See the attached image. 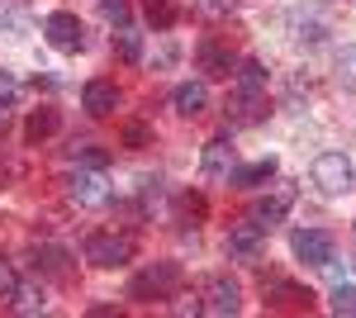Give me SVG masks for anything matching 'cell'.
<instances>
[{
  "label": "cell",
  "mask_w": 356,
  "mask_h": 318,
  "mask_svg": "<svg viewBox=\"0 0 356 318\" xmlns=\"http://www.w3.org/2000/svg\"><path fill=\"white\" fill-rule=\"evenodd\" d=\"M200 171H204V176H214V181L228 176V171H233V143H228V138L204 143V152H200Z\"/></svg>",
  "instance_id": "cell-19"
},
{
  "label": "cell",
  "mask_w": 356,
  "mask_h": 318,
  "mask_svg": "<svg viewBox=\"0 0 356 318\" xmlns=\"http://www.w3.org/2000/svg\"><path fill=\"white\" fill-rule=\"evenodd\" d=\"M114 53H119V62L138 67V62H143V38H138L134 29H119V33H114Z\"/></svg>",
  "instance_id": "cell-24"
},
{
  "label": "cell",
  "mask_w": 356,
  "mask_h": 318,
  "mask_svg": "<svg viewBox=\"0 0 356 318\" xmlns=\"http://www.w3.org/2000/svg\"><path fill=\"white\" fill-rule=\"evenodd\" d=\"M266 114H271L266 90H233V95H228V105H223L228 129H257V124H266Z\"/></svg>",
  "instance_id": "cell-5"
},
{
  "label": "cell",
  "mask_w": 356,
  "mask_h": 318,
  "mask_svg": "<svg viewBox=\"0 0 356 318\" xmlns=\"http://www.w3.org/2000/svg\"><path fill=\"white\" fill-rule=\"evenodd\" d=\"M290 252H295L304 266H318V271L328 262H337L332 233H323V228H295V233H290Z\"/></svg>",
  "instance_id": "cell-7"
},
{
  "label": "cell",
  "mask_w": 356,
  "mask_h": 318,
  "mask_svg": "<svg viewBox=\"0 0 356 318\" xmlns=\"http://www.w3.org/2000/svg\"><path fill=\"white\" fill-rule=\"evenodd\" d=\"M143 10H147V24L152 29H171L176 19H181L176 0H143Z\"/></svg>",
  "instance_id": "cell-23"
},
{
  "label": "cell",
  "mask_w": 356,
  "mask_h": 318,
  "mask_svg": "<svg viewBox=\"0 0 356 318\" xmlns=\"http://www.w3.org/2000/svg\"><path fill=\"white\" fill-rule=\"evenodd\" d=\"M238 309H243V285L233 276H204V285H200V314L233 318Z\"/></svg>",
  "instance_id": "cell-3"
},
{
  "label": "cell",
  "mask_w": 356,
  "mask_h": 318,
  "mask_svg": "<svg viewBox=\"0 0 356 318\" xmlns=\"http://www.w3.org/2000/svg\"><path fill=\"white\" fill-rule=\"evenodd\" d=\"M15 100H19V81H15V72L0 67V109H10Z\"/></svg>",
  "instance_id": "cell-29"
},
{
  "label": "cell",
  "mask_w": 356,
  "mask_h": 318,
  "mask_svg": "<svg viewBox=\"0 0 356 318\" xmlns=\"http://www.w3.org/2000/svg\"><path fill=\"white\" fill-rule=\"evenodd\" d=\"M72 161H76V166H100V171H105V166H110V152H105V148H76Z\"/></svg>",
  "instance_id": "cell-28"
},
{
  "label": "cell",
  "mask_w": 356,
  "mask_h": 318,
  "mask_svg": "<svg viewBox=\"0 0 356 318\" xmlns=\"http://www.w3.org/2000/svg\"><path fill=\"white\" fill-rule=\"evenodd\" d=\"M33 276H43V280H53V285H72V280H76V262H72L67 247L38 242V247H33Z\"/></svg>",
  "instance_id": "cell-6"
},
{
  "label": "cell",
  "mask_w": 356,
  "mask_h": 318,
  "mask_svg": "<svg viewBox=\"0 0 356 318\" xmlns=\"http://www.w3.org/2000/svg\"><path fill=\"white\" fill-rule=\"evenodd\" d=\"M67 200H76L86 209H95V205H110V181H105V171L100 166H76V171H67Z\"/></svg>",
  "instance_id": "cell-4"
},
{
  "label": "cell",
  "mask_w": 356,
  "mask_h": 318,
  "mask_svg": "<svg viewBox=\"0 0 356 318\" xmlns=\"http://www.w3.org/2000/svg\"><path fill=\"white\" fill-rule=\"evenodd\" d=\"M352 181H356V171L342 152H323V157L314 161V186L323 190V195H347Z\"/></svg>",
  "instance_id": "cell-10"
},
{
  "label": "cell",
  "mask_w": 356,
  "mask_h": 318,
  "mask_svg": "<svg viewBox=\"0 0 356 318\" xmlns=\"http://www.w3.org/2000/svg\"><path fill=\"white\" fill-rule=\"evenodd\" d=\"M223 247H228V257H233V262H257V257H261V247H266V228H257L252 218H238V223H228Z\"/></svg>",
  "instance_id": "cell-11"
},
{
  "label": "cell",
  "mask_w": 356,
  "mask_h": 318,
  "mask_svg": "<svg viewBox=\"0 0 356 318\" xmlns=\"http://www.w3.org/2000/svg\"><path fill=\"white\" fill-rule=\"evenodd\" d=\"M5 129H10V114H5V109H0V138H5Z\"/></svg>",
  "instance_id": "cell-33"
},
{
  "label": "cell",
  "mask_w": 356,
  "mask_h": 318,
  "mask_svg": "<svg viewBox=\"0 0 356 318\" xmlns=\"http://www.w3.org/2000/svg\"><path fill=\"white\" fill-rule=\"evenodd\" d=\"M261 294L271 309H295V314H309L314 309V290L300 285V280H285V276H266L261 280Z\"/></svg>",
  "instance_id": "cell-9"
},
{
  "label": "cell",
  "mask_w": 356,
  "mask_h": 318,
  "mask_svg": "<svg viewBox=\"0 0 356 318\" xmlns=\"http://www.w3.org/2000/svg\"><path fill=\"white\" fill-rule=\"evenodd\" d=\"M100 15H105V24L129 29V19H134V5H129V0H100Z\"/></svg>",
  "instance_id": "cell-26"
},
{
  "label": "cell",
  "mask_w": 356,
  "mask_h": 318,
  "mask_svg": "<svg viewBox=\"0 0 356 318\" xmlns=\"http://www.w3.org/2000/svg\"><path fill=\"white\" fill-rule=\"evenodd\" d=\"M191 5H195L200 19H228L238 10V0H191Z\"/></svg>",
  "instance_id": "cell-27"
},
{
  "label": "cell",
  "mask_w": 356,
  "mask_h": 318,
  "mask_svg": "<svg viewBox=\"0 0 356 318\" xmlns=\"http://www.w3.org/2000/svg\"><path fill=\"white\" fill-rule=\"evenodd\" d=\"M275 171H280V161H275V157H257V161H247V166H233L228 181L243 186V190H257V186H266Z\"/></svg>",
  "instance_id": "cell-18"
},
{
  "label": "cell",
  "mask_w": 356,
  "mask_h": 318,
  "mask_svg": "<svg viewBox=\"0 0 356 318\" xmlns=\"http://www.w3.org/2000/svg\"><path fill=\"white\" fill-rule=\"evenodd\" d=\"M10 181H19V166H15V161H5V166H0V190L10 186Z\"/></svg>",
  "instance_id": "cell-31"
},
{
  "label": "cell",
  "mask_w": 356,
  "mask_h": 318,
  "mask_svg": "<svg viewBox=\"0 0 356 318\" xmlns=\"http://www.w3.org/2000/svg\"><path fill=\"white\" fill-rule=\"evenodd\" d=\"M328 309H332L337 318H356V285H347V280H337V285H332Z\"/></svg>",
  "instance_id": "cell-25"
},
{
  "label": "cell",
  "mask_w": 356,
  "mask_h": 318,
  "mask_svg": "<svg viewBox=\"0 0 356 318\" xmlns=\"http://www.w3.org/2000/svg\"><path fill=\"white\" fill-rule=\"evenodd\" d=\"M176 214H181V223H191V228H195V223L209 214V200H204L200 190H181V195H176Z\"/></svg>",
  "instance_id": "cell-20"
},
{
  "label": "cell",
  "mask_w": 356,
  "mask_h": 318,
  "mask_svg": "<svg viewBox=\"0 0 356 318\" xmlns=\"http://www.w3.org/2000/svg\"><path fill=\"white\" fill-rule=\"evenodd\" d=\"M233 77H238V90H266L271 72H266L261 62H252V57H247V62H238V67H233Z\"/></svg>",
  "instance_id": "cell-21"
},
{
  "label": "cell",
  "mask_w": 356,
  "mask_h": 318,
  "mask_svg": "<svg viewBox=\"0 0 356 318\" xmlns=\"http://www.w3.org/2000/svg\"><path fill=\"white\" fill-rule=\"evenodd\" d=\"M57 129H62V109L43 105V109H33V114L24 119V143H29V148H38V143H48Z\"/></svg>",
  "instance_id": "cell-17"
},
{
  "label": "cell",
  "mask_w": 356,
  "mask_h": 318,
  "mask_svg": "<svg viewBox=\"0 0 356 318\" xmlns=\"http://www.w3.org/2000/svg\"><path fill=\"white\" fill-rule=\"evenodd\" d=\"M119 100H124V90H119L110 77H95V81L81 86V109L90 119H110L114 109H119Z\"/></svg>",
  "instance_id": "cell-13"
},
{
  "label": "cell",
  "mask_w": 356,
  "mask_h": 318,
  "mask_svg": "<svg viewBox=\"0 0 356 318\" xmlns=\"http://www.w3.org/2000/svg\"><path fill=\"white\" fill-rule=\"evenodd\" d=\"M15 280H19V276H15V262H5V257H0V299H10Z\"/></svg>",
  "instance_id": "cell-30"
},
{
  "label": "cell",
  "mask_w": 356,
  "mask_h": 318,
  "mask_svg": "<svg viewBox=\"0 0 356 318\" xmlns=\"http://www.w3.org/2000/svg\"><path fill=\"white\" fill-rule=\"evenodd\" d=\"M43 33H48V43H53L57 53H86V24L72 10H53L43 19Z\"/></svg>",
  "instance_id": "cell-8"
},
{
  "label": "cell",
  "mask_w": 356,
  "mask_h": 318,
  "mask_svg": "<svg viewBox=\"0 0 356 318\" xmlns=\"http://www.w3.org/2000/svg\"><path fill=\"white\" fill-rule=\"evenodd\" d=\"M119 318V314H124V309H119V304H95V309H90V318Z\"/></svg>",
  "instance_id": "cell-32"
},
{
  "label": "cell",
  "mask_w": 356,
  "mask_h": 318,
  "mask_svg": "<svg viewBox=\"0 0 356 318\" xmlns=\"http://www.w3.org/2000/svg\"><path fill=\"white\" fill-rule=\"evenodd\" d=\"M48 309V294H43V285L38 280H15V290H10V314H43Z\"/></svg>",
  "instance_id": "cell-16"
},
{
  "label": "cell",
  "mask_w": 356,
  "mask_h": 318,
  "mask_svg": "<svg viewBox=\"0 0 356 318\" xmlns=\"http://www.w3.org/2000/svg\"><path fill=\"white\" fill-rule=\"evenodd\" d=\"M171 109H176L181 119H200V114L209 109V86H204V81H181V86L171 90Z\"/></svg>",
  "instance_id": "cell-15"
},
{
  "label": "cell",
  "mask_w": 356,
  "mask_h": 318,
  "mask_svg": "<svg viewBox=\"0 0 356 318\" xmlns=\"http://www.w3.org/2000/svg\"><path fill=\"white\" fill-rule=\"evenodd\" d=\"M138 252V238L134 233H124V228H100V233H90L81 242V257L95 271H114V266H129Z\"/></svg>",
  "instance_id": "cell-1"
},
{
  "label": "cell",
  "mask_w": 356,
  "mask_h": 318,
  "mask_svg": "<svg viewBox=\"0 0 356 318\" xmlns=\"http://www.w3.org/2000/svg\"><path fill=\"white\" fill-rule=\"evenodd\" d=\"M195 62H200L204 77L228 81V77H233V67H238V53H233L223 38H200V43H195Z\"/></svg>",
  "instance_id": "cell-12"
},
{
  "label": "cell",
  "mask_w": 356,
  "mask_h": 318,
  "mask_svg": "<svg viewBox=\"0 0 356 318\" xmlns=\"http://www.w3.org/2000/svg\"><path fill=\"white\" fill-rule=\"evenodd\" d=\"M290 205H295V190L285 186V190H275V195H261V200H257V205L247 209V218H252L257 228H266V233H271L275 223H285Z\"/></svg>",
  "instance_id": "cell-14"
},
{
  "label": "cell",
  "mask_w": 356,
  "mask_h": 318,
  "mask_svg": "<svg viewBox=\"0 0 356 318\" xmlns=\"http://www.w3.org/2000/svg\"><path fill=\"white\" fill-rule=\"evenodd\" d=\"M181 285H186L181 262H152L129 280V299H147V304H152V299H176Z\"/></svg>",
  "instance_id": "cell-2"
},
{
  "label": "cell",
  "mask_w": 356,
  "mask_h": 318,
  "mask_svg": "<svg viewBox=\"0 0 356 318\" xmlns=\"http://www.w3.org/2000/svg\"><path fill=\"white\" fill-rule=\"evenodd\" d=\"M119 143H124V148H134V152L152 148V124H147V119H129V124L119 129Z\"/></svg>",
  "instance_id": "cell-22"
}]
</instances>
